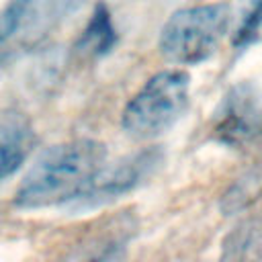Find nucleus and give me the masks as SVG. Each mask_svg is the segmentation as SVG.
<instances>
[{"label": "nucleus", "instance_id": "8", "mask_svg": "<svg viewBox=\"0 0 262 262\" xmlns=\"http://www.w3.org/2000/svg\"><path fill=\"white\" fill-rule=\"evenodd\" d=\"M260 196H262V164L237 176L231 182V186L225 190L219 207L225 215H233L254 205Z\"/></svg>", "mask_w": 262, "mask_h": 262}, {"label": "nucleus", "instance_id": "3", "mask_svg": "<svg viewBox=\"0 0 262 262\" xmlns=\"http://www.w3.org/2000/svg\"><path fill=\"white\" fill-rule=\"evenodd\" d=\"M190 98V76L182 70L154 74L127 102L121 127L133 139L145 141L172 129L184 115Z\"/></svg>", "mask_w": 262, "mask_h": 262}, {"label": "nucleus", "instance_id": "11", "mask_svg": "<svg viewBox=\"0 0 262 262\" xmlns=\"http://www.w3.org/2000/svg\"><path fill=\"white\" fill-rule=\"evenodd\" d=\"M258 37H262V25H260V31H258ZM258 37H256V39H258Z\"/></svg>", "mask_w": 262, "mask_h": 262}, {"label": "nucleus", "instance_id": "10", "mask_svg": "<svg viewBox=\"0 0 262 262\" xmlns=\"http://www.w3.org/2000/svg\"><path fill=\"white\" fill-rule=\"evenodd\" d=\"M27 158V141L16 135L0 137V180L12 176Z\"/></svg>", "mask_w": 262, "mask_h": 262}, {"label": "nucleus", "instance_id": "7", "mask_svg": "<svg viewBox=\"0 0 262 262\" xmlns=\"http://www.w3.org/2000/svg\"><path fill=\"white\" fill-rule=\"evenodd\" d=\"M117 39L119 37L113 25L111 10L104 2H98L78 39V49L92 57H100V55H106L117 45Z\"/></svg>", "mask_w": 262, "mask_h": 262}, {"label": "nucleus", "instance_id": "4", "mask_svg": "<svg viewBox=\"0 0 262 262\" xmlns=\"http://www.w3.org/2000/svg\"><path fill=\"white\" fill-rule=\"evenodd\" d=\"M213 137L227 147H252L262 141V90L237 82L213 111Z\"/></svg>", "mask_w": 262, "mask_h": 262}, {"label": "nucleus", "instance_id": "1", "mask_svg": "<svg viewBox=\"0 0 262 262\" xmlns=\"http://www.w3.org/2000/svg\"><path fill=\"white\" fill-rule=\"evenodd\" d=\"M106 147L96 139H72L45 149L20 180L14 203L23 209L72 205L104 166Z\"/></svg>", "mask_w": 262, "mask_h": 262}, {"label": "nucleus", "instance_id": "9", "mask_svg": "<svg viewBox=\"0 0 262 262\" xmlns=\"http://www.w3.org/2000/svg\"><path fill=\"white\" fill-rule=\"evenodd\" d=\"M262 25V0H242L239 6V18L233 33L235 45H246L256 41L258 31Z\"/></svg>", "mask_w": 262, "mask_h": 262}, {"label": "nucleus", "instance_id": "5", "mask_svg": "<svg viewBox=\"0 0 262 262\" xmlns=\"http://www.w3.org/2000/svg\"><path fill=\"white\" fill-rule=\"evenodd\" d=\"M72 6L74 0H10L0 10V53L39 43Z\"/></svg>", "mask_w": 262, "mask_h": 262}, {"label": "nucleus", "instance_id": "6", "mask_svg": "<svg viewBox=\"0 0 262 262\" xmlns=\"http://www.w3.org/2000/svg\"><path fill=\"white\" fill-rule=\"evenodd\" d=\"M162 160L164 158L160 147H147L131 156H125L113 164H104L94 174L90 184L80 192V196L72 203V207L86 209L123 196L125 192L139 186L162 164Z\"/></svg>", "mask_w": 262, "mask_h": 262}, {"label": "nucleus", "instance_id": "2", "mask_svg": "<svg viewBox=\"0 0 262 262\" xmlns=\"http://www.w3.org/2000/svg\"><path fill=\"white\" fill-rule=\"evenodd\" d=\"M231 20V6L221 2L180 8L164 23L158 49L170 63L194 66L207 61L229 33Z\"/></svg>", "mask_w": 262, "mask_h": 262}]
</instances>
